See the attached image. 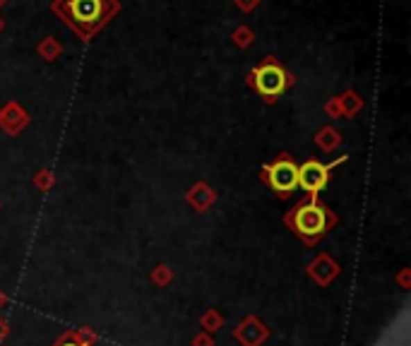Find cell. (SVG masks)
<instances>
[{"label": "cell", "instance_id": "obj_15", "mask_svg": "<svg viewBox=\"0 0 411 346\" xmlns=\"http://www.w3.org/2000/svg\"><path fill=\"white\" fill-rule=\"evenodd\" d=\"M65 346H77V344H65Z\"/></svg>", "mask_w": 411, "mask_h": 346}, {"label": "cell", "instance_id": "obj_13", "mask_svg": "<svg viewBox=\"0 0 411 346\" xmlns=\"http://www.w3.org/2000/svg\"><path fill=\"white\" fill-rule=\"evenodd\" d=\"M3 29H5V19L0 17V34H3Z\"/></svg>", "mask_w": 411, "mask_h": 346}, {"label": "cell", "instance_id": "obj_10", "mask_svg": "<svg viewBox=\"0 0 411 346\" xmlns=\"http://www.w3.org/2000/svg\"><path fill=\"white\" fill-rule=\"evenodd\" d=\"M339 142H342L339 133H337V130H332V128L320 130V135H317V145L325 147V149H332V147H337Z\"/></svg>", "mask_w": 411, "mask_h": 346}, {"label": "cell", "instance_id": "obj_12", "mask_svg": "<svg viewBox=\"0 0 411 346\" xmlns=\"http://www.w3.org/2000/svg\"><path fill=\"white\" fill-rule=\"evenodd\" d=\"M260 3H262V0H233V8L243 15H251L260 8Z\"/></svg>", "mask_w": 411, "mask_h": 346}, {"label": "cell", "instance_id": "obj_4", "mask_svg": "<svg viewBox=\"0 0 411 346\" xmlns=\"http://www.w3.org/2000/svg\"><path fill=\"white\" fill-rule=\"evenodd\" d=\"M262 181L279 197H289L299 188V166H296V161L289 154H279L272 164L262 166Z\"/></svg>", "mask_w": 411, "mask_h": 346}, {"label": "cell", "instance_id": "obj_14", "mask_svg": "<svg viewBox=\"0 0 411 346\" xmlns=\"http://www.w3.org/2000/svg\"><path fill=\"white\" fill-rule=\"evenodd\" d=\"M3 5H8V0H0V8H3Z\"/></svg>", "mask_w": 411, "mask_h": 346}, {"label": "cell", "instance_id": "obj_8", "mask_svg": "<svg viewBox=\"0 0 411 346\" xmlns=\"http://www.w3.org/2000/svg\"><path fill=\"white\" fill-rule=\"evenodd\" d=\"M36 53H39V58H44L46 63H53L63 53V46H60V41L56 36H46V39H41L36 44Z\"/></svg>", "mask_w": 411, "mask_h": 346}, {"label": "cell", "instance_id": "obj_5", "mask_svg": "<svg viewBox=\"0 0 411 346\" xmlns=\"http://www.w3.org/2000/svg\"><path fill=\"white\" fill-rule=\"evenodd\" d=\"M346 156H339V159L330 161V164H322L317 159H308L305 164L299 166V188L303 192H308L310 197H317V192L322 188H327L330 183V173L337 169L339 164H344Z\"/></svg>", "mask_w": 411, "mask_h": 346}, {"label": "cell", "instance_id": "obj_9", "mask_svg": "<svg viewBox=\"0 0 411 346\" xmlns=\"http://www.w3.org/2000/svg\"><path fill=\"white\" fill-rule=\"evenodd\" d=\"M231 41L238 49H251L255 41V31L248 27V24H238V27L231 31Z\"/></svg>", "mask_w": 411, "mask_h": 346}, {"label": "cell", "instance_id": "obj_1", "mask_svg": "<svg viewBox=\"0 0 411 346\" xmlns=\"http://www.w3.org/2000/svg\"><path fill=\"white\" fill-rule=\"evenodd\" d=\"M123 10L121 0H51V13L65 24L82 44H90Z\"/></svg>", "mask_w": 411, "mask_h": 346}, {"label": "cell", "instance_id": "obj_2", "mask_svg": "<svg viewBox=\"0 0 411 346\" xmlns=\"http://www.w3.org/2000/svg\"><path fill=\"white\" fill-rule=\"evenodd\" d=\"M246 82L262 101L277 104L279 99L296 85V77L286 70L277 56H265L262 60L248 72Z\"/></svg>", "mask_w": 411, "mask_h": 346}, {"label": "cell", "instance_id": "obj_7", "mask_svg": "<svg viewBox=\"0 0 411 346\" xmlns=\"http://www.w3.org/2000/svg\"><path fill=\"white\" fill-rule=\"evenodd\" d=\"M361 106H363L361 97H358L356 92H346V94H342V97L337 99V101H330V104H327V113H330V115H337V113L353 115Z\"/></svg>", "mask_w": 411, "mask_h": 346}, {"label": "cell", "instance_id": "obj_6", "mask_svg": "<svg viewBox=\"0 0 411 346\" xmlns=\"http://www.w3.org/2000/svg\"><path fill=\"white\" fill-rule=\"evenodd\" d=\"M29 123V115L17 106V104H8V106L0 111V125H3L8 133H19L24 125Z\"/></svg>", "mask_w": 411, "mask_h": 346}, {"label": "cell", "instance_id": "obj_3", "mask_svg": "<svg viewBox=\"0 0 411 346\" xmlns=\"http://www.w3.org/2000/svg\"><path fill=\"white\" fill-rule=\"evenodd\" d=\"M335 222H337L335 214L317 200V197H310V195H308V200L301 202L299 207L294 209V214H291L294 229L299 231L301 236H305V238H317V236H322L330 226H335Z\"/></svg>", "mask_w": 411, "mask_h": 346}, {"label": "cell", "instance_id": "obj_11", "mask_svg": "<svg viewBox=\"0 0 411 346\" xmlns=\"http://www.w3.org/2000/svg\"><path fill=\"white\" fill-rule=\"evenodd\" d=\"M190 200L195 202V204H200V207H205V204L212 200V190H210V188H207V186H202V183H200V186L192 188Z\"/></svg>", "mask_w": 411, "mask_h": 346}]
</instances>
